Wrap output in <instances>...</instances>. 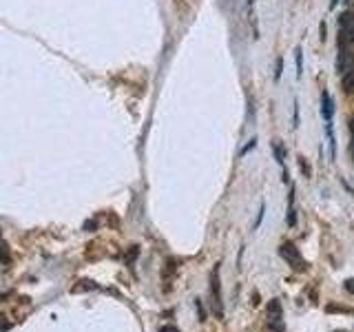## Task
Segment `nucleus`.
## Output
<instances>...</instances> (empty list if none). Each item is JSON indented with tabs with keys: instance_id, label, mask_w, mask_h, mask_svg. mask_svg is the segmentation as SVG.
<instances>
[{
	"instance_id": "nucleus-1",
	"label": "nucleus",
	"mask_w": 354,
	"mask_h": 332,
	"mask_svg": "<svg viewBox=\"0 0 354 332\" xmlns=\"http://www.w3.org/2000/svg\"><path fill=\"white\" fill-rule=\"evenodd\" d=\"M339 42L352 44L354 47V14L352 11H341V16H339Z\"/></svg>"
},
{
	"instance_id": "nucleus-2",
	"label": "nucleus",
	"mask_w": 354,
	"mask_h": 332,
	"mask_svg": "<svg viewBox=\"0 0 354 332\" xmlns=\"http://www.w3.org/2000/svg\"><path fill=\"white\" fill-rule=\"evenodd\" d=\"M279 253H281V257H284L288 264H292V268H295V270L306 268V262H303L301 253H299V248L295 246V243H284V246L279 248Z\"/></svg>"
},
{
	"instance_id": "nucleus-3",
	"label": "nucleus",
	"mask_w": 354,
	"mask_h": 332,
	"mask_svg": "<svg viewBox=\"0 0 354 332\" xmlns=\"http://www.w3.org/2000/svg\"><path fill=\"white\" fill-rule=\"evenodd\" d=\"M268 325L273 332H284V314H281V303L273 299L268 306Z\"/></svg>"
},
{
	"instance_id": "nucleus-4",
	"label": "nucleus",
	"mask_w": 354,
	"mask_h": 332,
	"mask_svg": "<svg viewBox=\"0 0 354 332\" xmlns=\"http://www.w3.org/2000/svg\"><path fill=\"white\" fill-rule=\"evenodd\" d=\"M321 118L325 122H330L334 118V100H332L330 91H323L321 93Z\"/></svg>"
},
{
	"instance_id": "nucleus-5",
	"label": "nucleus",
	"mask_w": 354,
	"mask_h": 332,
	"mask_svg": "<svg viewBox=\"0 0 354 332\" xmlns=\"http://www.w3.org/2000/svg\"><path fill=\"white\" fill-rule=\"evenodd\" d=\"M273 153L277 157V164L284 169V182H288V173H286V146L281 144V140H275L273 142Z\"/></svg>"
},
{
	"instance_id": "nucleus-6",
	"label": "nucleus",
	"mask_w": 354,
	"mask_h": 332,
	"mask_svg": "<svg viewBox=\"0 0 354 332\" xmlns=\"http://www.w3.org/2000/svg\"><path fill=\"white\" fill-rule=\"evenodd\" d=\"M213 297H215V310L219 312V317L224 314V308H221V290H219V273L213 270Z\"/></svg>"
},
{
	"instance_id": "nucleus-7",
	"label": "nucleus",
	"mask_w": 354,
	"mask_h": 332,
	"mask_svg": "<svg viewBox=\"0 0 354 332\" xmlns=\"http://www.w3.org/2000/svg\"><path fill=\"white\" fill-rule=\"evenodd\" d=\"M325 137H328V146H330V157H336V137H334V126H332V120L325 122Z\"/></svg>"
},
{
	"instance_id": "nucleus-8",
	"label": "nucleus",
	"mask_w": 354,
	"mask_h": 332,
	"mask_svg": "<svg viewBox=\"0 0 354 332\" xmlns=\"http://www.w3.org/2000/svg\"><path fill=\"white\" fill-rule=\"evenodd\" d=\"M295 62H297V77L303 75V58H301V47L295 49Z\"/></svg>"
},
{
	"instance_id": "nucleus-9",
	"label": "nucleus",
	"mask_w": 354,
	"mask_h": 332,
	"mask_svg": "<svg viewBox=\"0 0 354 332\" xmlns=\"http://www.w3.org/2000/svg\"><path fill=\"white\" fill-rule=\"evenodd\" d=\"M281 73H284V58H277V64H275V80H279Z\"/></svg>"
},
{
	"instance_id": "nucleus-10",
	"label": "nucleus",
	"mask_w": 354,
	"mask_h": 332,
	"mask_svg": "<svg viewBox=\"0 0 354 332\" xmlns=\"http://www.w3.org/2000/svg\"><path fill=\"white\" fill-rule=\"evenodd\" d=\"M254 146H257V140H254V137H252V140L248 142V146H243V148H241V155H246V153L250 151V148H254Z\"/></svg>"
},
{
	"instance_id": "nucleus-11",
	"label": "nucleus",
	"mask_w": 354,
	"mask_h": 332,
	"mask_svg": "<svg viewBox=\"0 0 354 332\" xmlns=\"http://www.w3.org/2000/svg\"><path fill=\"white\" fill-rule=\"evenodd\" d=\"M297 129L299 126V100H295V124H292Z\"/></svg>"
},
{
	"instance_id": "nucleus-12",
	"label": "nucleus",
	"mask_w": 354,
	"mask_h": 332,
	"mask_svg": "<svg viewBox=\"0 0 354 332\" xmlns=\"http://www.w3.org/2000/svg\"><path fill=\"white\" fill-rule=\"evenodd\" d=\"M345 290L354 295V279H347V281H345Z\"/></svg>"
},
{
	"instance_id": "nucleus-13",
	"label": "nucleus",
	"mask_w": 354,
	"mask_h": 332,
	"mask_svg": "<svg viewBox=\"0 0 354 332\" xmlns=\"http://www.w3.org/2000/svg\"><path fill=\"white\" fill-rule=\"evenodd\" d=\"M350 131H352V137H350V151H352V157H354V120H352V126H350Z\"/></svg>"
},
{
	"instance_id": "nucleus-14",
	"label": "nucleus",
	"mask_w": 354,
	"mask_h": 332,
	"mask_svg": "<svg viewBox=\"0 0 354 332\" xmlns=\"http://www.w3.org/2000/svg\"><path fill=\"white\" fill-rule=\"evenodd\" d=\"M319 31H321V40H325V22L319 25Z\"/></svg>"
},
{
	"instance_id": "nucleus-15",
	"label": "nucleus",
	"mask_w": 354,
	"mask_h": 332,
	"mask_svg": "<svg viewBox=\"0 0 354 332\" xmlns=\"http://www.w3.org/2000/svg\"><path fill=\"white\" fill-rule=\"evenodd\" d=\"M162 332H177V330H175V328H170V325H164Z\"/></svg>"
},
{
	"instance_id": "nucleus-16",
	"label": "nucleus",
	"mask_w": 354,
	"mask_h": 332,
	"mask_svg": "<svg viewBox=\"0 0 354 332\" xmlns=\"http://www.w3.org/2000/svg\"><path fill=\"white\" fill-rule=\"evenodd\" d=\"M336 5H339V0H330V9H336Z\"/></svg>"
}]
</instances>
